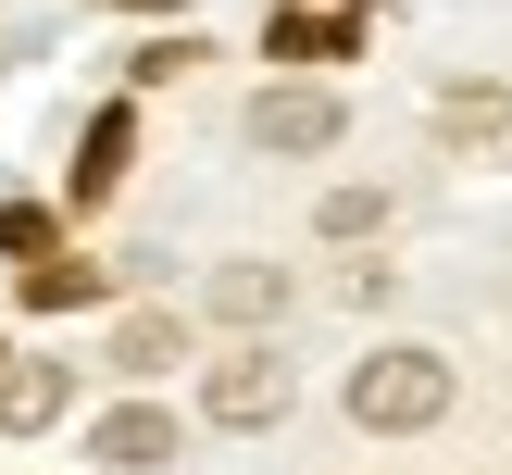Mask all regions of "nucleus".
Listing matches in <instances>:
<instances>
[{
  "instance_id": "obj_3",
  "label": "nucleus",
  "mask_w": 512,
  "mask_h": 475,
  "mask_svg": "<svg viewBox=\"0 0 512 475\" xmlns=\"http://www.w3.org/2000/svg\"><path fill=\"white\" fill-rule=\"evenodd\" d=\"M250 138L263 150H338V88H263L250 100Z\"/></svg>"
},
{
  "instance_id": "obj_11",
  "label": "nucleus",
  "mask_w": 512,
  "mask_h": 475,
  "mask_svg": "<svg viewBox=\"0 0 512 475\" xmlns=\"http://www.w3.org/2000/svg\"><path fill=\"white\" fill-rule=\"evenodd\" d=\"M0 250H13V263H50V213L38 200H0Z\"/></svg>"
},
{
  "instance_id": "obj_13",
  "label": "nucleus",
  "mask_w": 512,
  "mask_h": 475,
  "mask_svg": "<svg viewBox=\"0 0 512 475\" xmlns=\"http://www.w3.org/2000/svg\"><path fill=\"white\" fill-rule=\"evenodd\" d=\"M500 113H512V100H500V88H450V125H463V138H488V125H500Z\"/></svg>"
},
{
  "instance_id": "obj_14",
  "label": "nucleus",
  "mask_w": 512,
  "mask_h": 475,
  "mask_svg": "<svg viewBox=\"0 0 512 475\" xmlns=\"http://www.w3.org/2000/svg\"><path fill=\"white\" fill-rule=\"evenodd\" d=\"M125 13H175V0H125Z\"/></svg>"
},
{
  "instance_id": "obj_9",
  "label": "nucleus",
  "mask_w": 512,
  "mask_h": 475,
  "mask_svg": "<svg viewBox=\"0 0 512 475\" xmlns=\"http://www.w3.org/2000/svg\"><path fill=\"white\" fill-rule=\"evenodd\" d=\"M75 300H100V263H25V313H75Z\"/></svg>"
},
{
  "instance_id": "obj_5",
  "label": "nucleus",
  "mask_w": 512,
  "mask_h": 475,
  "mask_svg": "<svg viewBox=\"0 0 512 475\" xmlns=\"http://www.w3.org/2000/svg\"><path fill=\"white\" fill-rule=\"evenodd\" d=\"M63 400H75V375H63V363H0V425H13V438L63 425Z\"/></svg>"
},
{
  "instance_id": "obj_10",
  "label": "nucleus",
  "mask_w": 512,
  "mask_h": 475,
  "mask_svg": "<svg viewBox=\"0 0 512 475\" xmlns=\"http://www.w3.org/2000/svg\"><path fill=\"white\" fill-rule=\"evenodd\" d=\"M175 363V313H125L113 325V375H163Z\"/></svg>"
},
{
  "instance_id": "obj_12",
  "label": "nucleus",
  "mask_w": 512,
  "mask_h": 475,
  "mask_svg": "<svg viewBox=\"0 0 512 475\" xmlns=\"http://www.w3.org/2000/svg\"><path fill=\"white\" fill-rule=\"evenodd\" d=\"M375 225H388V200H375V188H338V200H325V238H375Z\"/></svg>"
},
{
  "instance_id": "obj_2",
  "label": "nucleus",
  "mask_w": 512,
  "mask_h": 475,
  "mask_svg": "<svg viewBox=\"0 0 512 475\" xmlns=\"http://www.w3.org/2000/svg\"><path fill=\"white\" fill-rule=\"evenodd\" d=\"M200 413H213V425H275V413H288V363H275V350L213 363V375H200Z\"/></svg>"
},
{
  "instance_id": "obj_6",
  "label": "nucleus",
  "mask_w": 512,
  "mask_h": 475,
  "mask_svg": "<svg viewBox=\"0 0 512 475\" xmlns=\"http://www.w3.org/2000/svg\"><path fill=\"white\" fill-rule=\"evenodd\" d=\"M200 300H213L225 325H275V313H288V275H275V263H225Z\"/></svg>"
},
{
  "instance_id": "obj_8",
  "label": "nucleus",
  "mask_w": 512,
  "mask_h": 475,
  "mask_svg": "<svg viewBox=\"0 0 512 475\" xmlns=\"http://www.w3.org/2000/svg\"><path fill=\"white\" fill-rule=\"evenodd\" d=\"M125 150H138V113L113 100V113L88 125V163H75V200H100V188H113V175H125Z\"/></svg>"
},
{
  "instance_id": "obj_4",
  "label": "nucleus",
  "mask_w": 512,
  "mask_h": 475,
  "mask_svg": "<svg viewBox=\"0 0 512 475\" xmlns=\"http://www.w3.org/2000/svg\"><path fill=\"white\" fill-rule=\"evenodd\" d=\"M88 463H113V475H163V463H175V413H150V400L100 413V425H88Z\"/></svg>"
},
{
  "instance_id": "obj_1",
  "label": "nucleus",
  "mask_w": 512,
  "mask_h": 475,
  "mask_svg": "<svg viewBox=\"0 0 512 475\" xmlns=\"http://www.w3.org/2000/svg\"><path fill=\"white\" fill-rule=\"evenodd\" d=\"M450 413V363L438 350H375L363 375H350V425H375V438H413V425Z\"/></svg>"
},
{
  "instance_id": "obj_7",
  "label": "nucleus",
  "mask_w": 512,
  "mask_h": 475,
  "mask_svg": "<svg viewBox=\"0 0 512 475\" xmlns=\"http://www.w3.org/2000/svg\"><path fill=\"white\" fill-rule=\"evenodd\" d=\"M275 50H288V63H350L363 25H350V13H275Z\"/></svg>"
}]
</instances>
